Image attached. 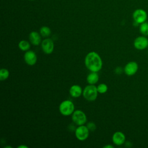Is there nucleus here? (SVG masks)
<instances>
[{
  "mask_svg": "<svg viewBox=\"0 0 148 148\" xmlns=\"http://www.w3.org/2000/svg\"><path fill=\"white\" fill-rule=\"evenodd\" d=\"M99 80V76L95 72H91L87 76V82L89 84H95Z\"/></svg>",
  "mask_w": 148,
  "mask_h": 148,
  "instance_id": "nucleus-14",
  "label": "nucleus"
},
{
  "mask_svg": "<svg viewBox=\"0 0 148 148\" xmlns=\"http://www.w3.org/2000/svg\"><path fill=\"white\" fill-rule=\"evenodd\" d=\"M40 34L43 37H47L51 34V30L48 27L43 26L40 28Z\"/></svg>",
  "mask_w": 148,
  "mask_h": 148,
  "instance_id": "nucleus-17",
  "label": "nucleus"
},
{
  "mask_svg": "<svg viewBox=\"0 0 148 148\" xmlns=\"http://www.w3.org/2000/svg\"><path fill=\"white\" fill-rule=\"evenodd\" d=\"M103 148H113V146L110 145H108L103 146Z\"/></svg>",
  "mask_w": 148,
  "mask_h": 148,
  "instance_id": "nucleus-21",
  "label": "nucleus"
},
{
  "mask_svg": "<svg viewBox=\"0 0 148 148\" xmlns=\"http://www.w3.org/2000/svg\"><path fill=\"white\" fill-rule=\"evenodd\" d=\"M138 69V65L136 62L131 61L127 63L124 69L125 73L128 76H132L136 73Z\"/></svg>",
  "mask_w": 148,
  "mask_h": 148,
  "instance_id": "nucleus-10",
  "label": "nucleus"
},
{
  "mask_svg": "<svg viewBox=\"0 0 148 148\" xmlns=\"http://www.w3.org/2000/svg\"><path fill=\"white\" fill-rule=\"evenodd\" d=\"M86 68L91 72H98L102 67V61L98 53L91 51L88 53L84 60Z\"/></svg>",
  "mask_w": 148,
  "mask_h": 148,
  "instance_id": "nucleus-1",
  "label": "nucleus"
},
{
  "mask_svg": "<svg viewBox=\"0 0 148 148\" xmlns=\"http://www.w3.org/2000/svg\"><path fill=\"white\" fill-rule=\"evenodd\" d=\"M125 140V135L121 132H120V131L116 132L113 134L112 136L113 142L117 146H120L124 143Z\"/></svg>",
  "mask_w": 148,
  "mask_h": 148,
  "instance_id": "nucleus-11",
  "label": "nucleus"
},
{
  "mask_svg": "<svg viewBox=\"0 0 148 148\" xmlns=\"http://www.w3.org/2000/svg\"><path fill=\"white\" fill-rule=\"evenodd\" d=\"M132 17L135 23L140 24L146 21L147 14L145 10L142 9H137L133 12Z\"/></svg>",
  "mask_w": 148,
  "mask_h": 148,
  "instance_id": "nucleus-5",
  "label": "nucleus"
},
{
  "mask_svg": "<svg viewBox=\"0 0 148 148\" xmlns=\"http://www.w3.org/2000/svg\"><path fill=\"white\" fill-rule=\"evenodd\" d=\"M98 92L100 94H104L108 91V86L105 83H101L97 87Z\"/></svg>",
  "mask_w": 148,
  "mask_h": 148,
  "instance_id": "nucleus-19",
  "label": "nucleus"
},
{
  "mask_svg": "<svg viewBox=\"0 0 148 148\" xmlns=\"http://www.w3.org/2000/svg\"><path fill=\"white\" fill-rule=\"evenodd\" d=\"M24 61L27 64L30 66L35 65L37 61V56L35 52L32 50H28L24 56Z\"/></svg>",
  "mask_w": 148,
  "mask_h": 148,
  "instance_id": "nucleus-8",
  "label": "nucleus"
},
{
  "mask_svg": "<svg viewBox=\"0 0 148 148\" xmlns=\"http://www.w3.org/2000/svg\"><path fill=\"white\" fill-rule=\"evenodd\" d=\"M18 47L22 51H28L30 48V45L28 42L25 40H22L18 43Z\"/></svg>",
  "mask_w": 148,
  "mask_h": 148,
  "instance_id": "nucleus-15",
  "label": "nucleus"
},
{
  "mask_svg": "<svg viewBox=\"0 0 148 148\" xmlns=\"http://www.w3.org/2000/svg\"><path fill=\"white\" fill-rule=\"evenodd\" d=\"M86 126L90 131H94L96 129V125L93 122H88Z\"/></svg>",
  "mask_w": 148,
  "mask_h": 148,
  "instance_id": "nucleus-20",
  "label": "nucleus"
},
{
  "mask_svg": "<svg viewBox=\"0 0 148 148\" xmlns=\"http://www.w3.org/2000/svg\"><path fill=\"white\" fill-rule=\"evenodd\" d=\"M89 131H90L87 126L83 125H79L75 130V136L78 140L83 141L88 138L89 136Z\"/></svg>",
  "mask_w": 148,
  "mask_h": 148,
  "instance_id": "nucleus-6",
  "label": "nucleus"
},
{
  "mask_svg": "<svg viewBox=\"0 0 148 148\" xmlns=\"http://www.w3.org/2000/svg\"><path fill=\"white\" fill-rule=\"evenodd\" d=\"M30 1H33V0H30Z\"/></svg>",
  "mask_w": 148,
  "mask_h": 148,
  "instance_id": "nucleus-23",
  "label": "nucleus"
},
{
  "mask_svg": "<svg viewBox=\"0 0 148 148\" xmlns=\"http://www.w3.org/2000/svg\"><path fill=\"white\" fill-rule=\"evenodd\" d=\"M41 48L45 54H51L54 50L53 41L50 38H47L44 39L42 42Z\"/></svg>",
  "mask_w": 148,
  "mask_h": 148,
  "instance_id": "nucleus-7",
  "label": "nucleus"
},
{
  "mask_svg": "<svg viewBox=\"0 0 148 148\" xmlns=\"http://www.w3.org/2000/svg\"><path fill=\"white\" fill-rule=\"evenodd\" d=\"M23 147H24V148H27L28 147H27V146H24V145H20V146H18V148H23Z\"/></svg>",
  "mask_w": 148,
  "mask_h": 148,
  "instance_id": "nucleus-22",
  "label": "nucleus"
},
{
  "mask_svg": "<svg viewBox=\"0 0 148 148\" xmlns=\"http://www.w3.org/2000/svg\"><path fill=\"white\" fill-rule=\"evenodd\" d=\"M9 76V72L7 69L2 68L0 71V80L1 81L5 80L8 78Z\"/></svg>",
  "mask_w": 148,
  "mask_h": 148,
  "instance_id": "nucleus-18",
  "label": "nucleus"
},
{
  "mask_svg": "<svg viewBox=\"0 0 148 148\" xmlns=\"http://www.w3.org/2000/svg\"><path fill=\"white\" fill-rule=\"evenodd\" d=\"M140 32L145 36H148V23L145 21L140 24L139 27Z\"/></svg>",
  "mask_w": 148,
  "mask_h": 148,
  "instance_id": "nucleus-16",
  "label": "nucleus"
},
{
  "mask_svg": "<svg viewBox=\"0 0 148 148\" xmlns=\"http://www.w3.org/2000/svg\"><path fill=\"white\" fill-rule=\"evenodd\" d=\"M98 90L94 84H89L85 87L83 91V97L88 101H95L98 96Z\"/></svg>",
  "mask_w": 148,
  "mask_h": 148,
  "instance_id": "nucleus-2",
  "label": "nucleus"
},
{
  "mask_svg": "<svg viewBox=\"0 0 148 148\" xmlns=\"http://www.w3.org/2000/svg\"><path fill=\"white\" fill-rule=\"evenodd\" d=\"M72 120L75 124L79 126L84 125L86 123L87 117L82 110H76L72 114Z\"/></svg>",
  "mask_w": 148,
  "mask_h": 148,
  "instance_id": "nucleus-4",
  "label": "nucleus"
},
{
  "mask_svg": "<svg viewBox=\"0 0 148 148\" xmlns=\"http://www.w3.org/2000/svg\"><path fill=\"white\" fill-rule=\"evenodd\" d=\"M59 111L62 115L65 116L72 114L75 111L73 103L70 100H65L62 101L59 106Z\"/></svg>",
  "mask_w": 148,
  "mask_h": 148,
  "instance_id": "nucleus-3",
  "label": "nucleus"
},
{
  "mask_svg": "<svg viewBox=\"0 0 148 148\" xmlns=\"http://www.w3.org/2000/svg\"><path fill=\"white\" fill-rule=\"evenodd\" d=\"M134 45L136 49L143 50L148 46V39L145 36H138L135 39Z\"/></svg>",
  "mask_w": 148,
  "mask_h": 148,
  "instance_id": "nucleus-9",
  "label": "nucleus"
},
{
  "mask_svg": "<svg viewBox=\"0 0 148 148\" xmlns=\"http://www.w3.org/2000/svg\"><path fill=\"white\" fill-rule=\"evenodd\" d=\"M29 39L31 43L35 45H39L41 42L40 35L36 31H32L29 35Z\"/></svg>",
  "mask_w": 148,
  "mask_h": 148,
  "instance_id": "nucleus-12",
  "label": "nucleus"
},
{
  "mask_svg": "<svg viewBox=\"0 0 148 148\" xmlns=\"http://www.w3.org/2000/svg\"><path fill=\"white\" fill-rule=\"evenodd\" d=\"M83 93L82 87L79 85H73L69 89V94L73 98H78Z\"/></svg>",
  "mask_w": 148,
  "mask_h": 148,
  "instance_id": "nucleus-13",
  "label": "nucleus"
}]
</instances>
